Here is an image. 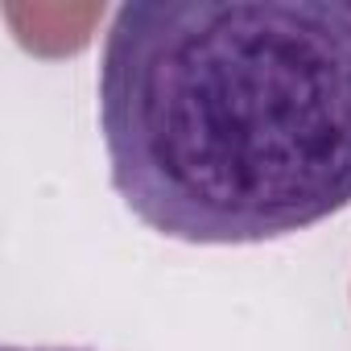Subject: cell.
<instances>
[{
    "label": "cell",
    "mask_w": 351,
    "mask_h": 351,
    "mask_svg": "<svg viewBox=\"0 0 351 351\" xmlns=\"http://www.w3.org/2000/svg\"><path fill=\"white\" fill-rule=\"evenodd\" d=\"M5 351H87V347H5Z\"/></svg>",
    "instance_id": "7a4b0ae2"
},
{
    "label": "cell",
    "mask_w": 351,
    "mask_h": 351,
    "mask_svg": "<svg viewBox=\"0 0 351 351\" xmlns=\"http://www.w3.org/2000/svg\"><path fill=\"white\" fill-rule=\"evenodd\" d=\"M112 186L153 232L261 244L351 207V5L132 0L99 54Z\"/></svg>",
    "instance_id": "6da1fadb"
}]
</instances>
